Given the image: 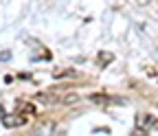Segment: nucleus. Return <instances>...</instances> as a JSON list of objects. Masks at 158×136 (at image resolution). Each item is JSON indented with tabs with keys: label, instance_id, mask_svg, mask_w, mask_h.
Returning a JSON list of instances; mask_svg holds the SVG:
<instances>
[{
	"label": "nucleus",
	"instance_id": "6e6552de",
	"mask_svg": "<svg viewBox=\"0 0 158 136\" xmlns=\"http://www.w3.org/2000/svg\"><path fill=\"white\" fill-rule=\"evenodd\" d=\"M2 116H5V108H2V105H0V119H2Z\"/></svg>",
	"mask_w": 158,
	"mask_h": 136
},
{
	"label": "nucleus",
	"instance_id": "f03ea898",
	"mask_svg": "<svg viewBox=\"0 0 158 136\" xmlns=\"http://www.w3.org/2000/svg\"><path fill=\"white\" fill-rule=\"evenodd\" d=\"M51 132H53V123H51V121H46V123H42V125L37 127L35 136H48Z\"/></svg>",
	"mask_w": 158,
	"mask_h": 136
},
{
	"label": "nucleus",
	"instance_id": "7ed1b4c3",
	"mask_svg": "<svg viewBox=\"0 0 158 136\" xmlns=\"http://www.w3.org/2000/svg\"><path fill=\"white\" fill-rule=\"evenodd\" d=\"M90 99H92L94 103H110V99H108V97H103V94H92Z\"/></svg>",
	"mask_w": 158,
	"mask_h": 136
},
{
	"label": "nucleus",
	"instance_id": "f257e3e1",
	"mask_svg": "<svg viewBox=\"0 0 158 136\" xmlns=\"http://www.w3.org/2000/svg\"><path fill=\"white\" fill-rule=\"evenodd\" d=\"M2 125H5V127H20V125H24V116L5 114V116H2Z\"/></svg>",
	"mask_w": 158,
	"mask_h": 136
},
{
	"label": "nucleus",
	"instance_id": "20e7f679",
	"mask_svg": "<svg viewBox=\"0 0 158 136\" xmlns=\"http://www.w3.org/2000/svg\"><path fill=\"white\" fill-rule=\"evenodd\" d=\"M77 101H79L77 94H66V97H64V103H77Z\"/></svg>",
	"mask_w": 158,
	"mask_h": 136
},
{
	"label": "nucleus",
	"instance_id": "423d86ee",
	"mask_svg": "<svg viewBox=\"0 0 158 136\" xmlns=\"http://www.w3.org/2000/svg\"><path fill=\"white\" fill-rule=\"evenodd\" d=\"M132 136H147V130H143V127H134V130H132Z\"/></svg>",
	"mask_w": 158,
	"mask_h": 136
},
{
	"label": "nucleus",
	"instance_id": "0eeeda50",
	"mask_svg": "<svg viewBox=\"0 0 158 136\" xmlns=\"http://www.w3.org/2000/svg\"><path fill=\"white\" fill-rule=\"evenodd\" d=\"M11 60V51H0V62H9Z\"/></svg>",
	"mask_w": 158,
	"mask_h": 136
},
{
	"label": "nucleus",
	"instance_id": "39448f33",
	"mask_svg": "<svg viewBox=\"0 0 158 136\" xmlns=\"http://www.w3.org/2000/svg\"><path fill=\"white\" fill-rule=\"evenodd\" d=\"M112 62V55L110 53H101V66H106V64H110Z\"/></svg>",
	"mask_w": 158,
	"mask_h": 136
}]
</instances>
